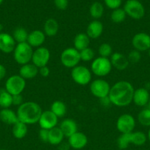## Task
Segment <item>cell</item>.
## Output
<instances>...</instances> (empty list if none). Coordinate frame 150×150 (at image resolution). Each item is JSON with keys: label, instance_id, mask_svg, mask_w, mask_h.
I'll use <instances>...</instances> for the list:
<instances>
[{"label": "cell", "instance_id": "44dd1931", "mask_svg": "<svg viewBox=\"0 0 150 150\" xmlns=\"http://www.w3.org/2000/svg\"><path fill=\"white\" fill-rule=\"evenodd\" d=\"M38 67H37L32 63L21 65L19 69V76H21L24 79H34L38 74Z\"/></svg>", "mask_w": 150, "mask_h": 150}, {"label": "cell", "instance_id": "60d3db41", "mask_svg": "<svg viewBox=\"0 0 150 150\" xmlns=\"http://www.w3.org/2000/svg\"><path fill=\"white\" fill-rule=\"evenodd\" d=\"M23 103V97H22L21 94L13 95V105L20 106Z\"/></svg>", "mask_w": 150, "mask_h": 150}, {"label": "cell", "instance_id": "b9f144b4", "mask_svg": "<svg viewBox=\"0 0 150 150\" xmlns=\"http://www.w3.org/2000/svg\"><path fill=\"white\" fill-rule=\"evenodd\" d=\"M38 73H40L42 77L46 78L49 76L50 74V70L48 67L46 66H44V67H41L38 69Z\"/></svg>", "mask_w": 150, "mask_h": 150}, {"label": "cell", "instance_id": "8992f818", "mask_svg": "<svg viewBox=\"0 0 150 150\" xmlns=\"http://www.w3.org/2000/svg\"><path fill=\"white\" fill-rule=\"evenodd\" d=\"M79 51L74 48H68L63 50L60 54V62L64 67L67 68H74L79 65L80 62Z\"/></svg>", "mask_w": 150, "mask_h": 150}, {"label": "cell", "instance_id": "d6986e66", "mask_svg": "<svg viewBox=\"0 0 150 150\" xmlns=\"http://www.w3.org/2000/svg\"><path fill=\"white\" fill-rule=\"evenodd\" d=\"M103 30L104 26L102 23L99 20H94L88 24L86 34L90 39H97L102 35Z\"/></svg>", "mask_w": 150, "mask_h": 150}, {"label": "cell", "instance_id": "f907efd6", "mask_svg": "<svg viewBox=\"0 0 150 150\" xmlns=\"http://www.w3.org/2000/svg\"><path fill=\"white\" fill-rule=\"evenodd\" d=\"M3 1H4V0H0V5H1V4H2Z\"/></svg>", "mask_w": 150, "mask_h": 150}, {"label": "cell", "instance_id": "4316f807", "mask_svg": "<svg viewBox=\"0 0 150 150\" xmlns=\"http://www.w3.org/2000/svg\"><path fill=\"white\" fill-rule=\"evenodd\" d=\"M50 111L57 117V118H61L63 117L66 114L67 108H66V104L60 100H56L52 103L51 105Z\"/></svg>", "mask_w": 150, "mask_h": 150}, {"label": "cell", "instance_id": "f5cc1de1", "mask_svg": "<svg viewBox=\"0 0 150 150\" xmlns=\"http://www.w3.org/2000/svg\"><path fill=\"white\" fill-rule=\"evenodd\" d=\"M149 15H150V12H149Z\"/></svg>", "mask_w": 150, "mask_h": 150}, {"label": "cell", "instance_id": "bcb514c9", "mask_svg": "<svg viewBox=\"0 0 150 150\" xmlns=\"http://www.w3.org/2000/svg\"><path fill=\"white\" fill-rule=\"evenodd\" d=\"M147 138H148L149 141L150 142V127H149V130L148 131V134H147Z\"/></svg>", "mask_w": 150, "mask_h": 150}, {"label": "cell", "instance_id": "4fadbf2b", "mask_svg": "<svg viewBox=\"0 0 150 150\" xmlns=\"http://www.w3.org/2000/svg\"><path fill=\"white\" fill-rule=\"evenodd\" d=\"M57 122H58V118L50 110L43 111L38 121V124L41 128L47 130L57 127Z\"/></svg>", "mask_w": 150, "mask_h": 150}, {"label": "cell", "instance_id": "74e56055", "mask_svg": "<svg viewBox=\"0 0 150 150\" xmlns=\"http://www.w3.org/2000/svg\"><path fill=\"white\" fill-rule=\"evenodd\" d=\"M105 5L111 10L120 8L122 4V0H104Z\"/></svg>", "mask_w": 150, "mask_h": 150}, {"label": "cell", "instance_id": "7a4b0ae2", "mask_svg": "<svg viewBox=\"0 0 150 150\" xmlns=\"http://www.w3.org/2000/svg\"><path fill=\"white\" fill-rule=\"evenodd\" d=\"M43 111L39 104L32 101L23 103L18 107L17 117L19 122L27 125L38 123Z\"/></svg>", "mask_w": 150, "mask_h": 150}, {"label": "cell", "instance_id": "836d02e7", "mask_svg": "<svg viewBox=\"0 0 150 150\" xmlns=\"http://www.w3.org/2000/svg\"><path fill=\"white\" fill-rule=\"evenodd\" d=\"M130 133H124L121 134L117 140V145L120 149H126L131 144Z\"/></svg>", "mask_w": 150, "mask_h": 150}, {"label": "cell", "instance_id": "ab89813d", "mask_svg": "<svg viewBox=\"0 0 150 150\" xmlns=\"http://www.w3.org/2000/svg\"><path fill=\"white\" fill-rule=\"evenodd\" d=\"M38 136L39 139L42 141L43 142H48L49 140V130H45V129H41L38 132Z\"/></svg>", "mask_w": 150, "mask_h": 150}, {"label": "cell", "instance_id": "e0dca14e", "mask_svg": "<svg viewBox=\"0 0 150 150\" xmlns=\"http://www.w3.org/2000/svg\"><path fill=\"white\" fill-rule=\"evenodd\" d=\"M110 60L112 64V67H115L116 70L120 71L126 70L129 64L127 57L119 52L113 53Z\"/></svg>", "mask_w": 150, "mask_h": 150}, {"label": "cell", "instance_id": "5b68a950", "mask_svg": "<svg viewBox=\"0 0 150 150\" xmlns=\"http://www.w3.org/2000/svg\"><path fill=\"white\" fill-rule=\"evenodd\" d=\"M71 76L74 81L81 86H85L91 83L92 73L85 66L77 65L71 69Z\"/></svg>", "mask_w": 150, "mask_h": 150}, {"label": "cell", "instance_id": "3957f363", "mask_svg": "<svg viewBox=\"0 0 150 150\" xmlns=\"http://www.w3.org/2000/svg\"><path fill=\"white\" fill-rule=\"evenodd\" d=\"M33 51V48L27 42L17 43L13 51V58L20 65L28 64L32 61Z\"/></svg>", "mask_w": 150, "mask_h": 150}, {"label": "cell", "instance_id": "681fc988", "mask_svg": "<svg viewBox=\"0 0 150 150\" xmlns=\"http://www.w3.org/2000/svg\"><path fill=\"white\" fill-rule=\"evenodd\" d=\"M148 51V55H149V58H150V48H149V49L148 51Z\"/></svg>", "mask_w": 150, "mask_h": 150}, {"label": "cell", "instance_id": "ac0fdd59", "mask_svg": "<svg viewBox=\"0 0 150 150\" xmlns=\"http://www.w3.org/2000/svg\"><path fill=\"white\" fill-rule=\"evenodd\" d=\"M46 40V35L43 31L36 30L32 31L29 33L27 39V43L32 48H39L44 43Z\"/></svg>", "mask_w": 150, "mask_h": 150}, {"label": "cell", "instance_id": "f35d334b", "mask_svg": "<svg viewBox=\"0 0 150 150\" xmlns=\"http://www.w3.org/2000/svg\"><path fill=\"white\" fill-rule=\"evenodd\" d=\"M55 7L60 10H65L69 6V0H54Z\"/></svg>", "mask_w": 150, "mask_h": 150}, {"label": "cell", "instance_id": "4dcf8cb0", "mask_svg": "<svg viewBox=\"0 0 150 150\" xmlns=\"http://www.w3.org/2000/svg\"><path fill=\"white\" fill-rule=\"evenodd\" d=\"M89 12L90 15L93 18L98 20L100 18H101V16L104 14V6L100 2L96 1L91 5Z\"/></svg>", "mask_w": 150, "mask_h": 150}, {"label": "cell", "instance_id": "816d5d0a", "mask_svg": "<svg viewBox=\"0 0 150 150\" xmlns=\"http://www.w3.org/2000/svg\"><path fill=\"white\" fill-rule=\"evenodd\" d=\"M0 150H5V149H0Z\"/></svg>", "mask_w": 150, "mask_h": 150}, {"label": "cell", "instance_id": "f6af8a7d", "mask_svg": "<svg viewBox=\"0 0 150 150\" xmlns=\"http://www.w3.org/2000/svg\"><path fill=\"white\" fill-rule=\"evenodd\" d=\"M59 146V150H69L70 148L69 143H63L62 142L60 144L58 145Z\"/></svg>", "mask_w": 150, "mask_h": 150}, {"label": "cell", "instance_id": "7402d4cb", "mask_svg": "<svg viewBox=\"0 0 150 150\" xmlns=\"http://www.w3.org/2000/svg\"><path fill=\"white\" fill-rule=\"evenodd\" d=\"M0 120L4 124L13 125L19 122L17 114L9 108H2L0 111Z\"/></svg>", "mask_w": 150, "mask_h": 150}, {"label": "cell", "instance_id": "7c38bea8", "mask_svg": "<svg viewBox=\"0 0 150 150\" xmlns=\"http://www.w3.org/2000/svg\"><path fill=\"white\" fill-rule=\"evenodd\" d=\"M132 45L139 52L148 51L150 48V35L146 32L135 34L132 39Z\"/></svg>", "mask_w": 150, "mask_h": 150}, {"label": "cell", "instance_id": "d4e9b609", "mask_svg": "<svg viewBox=\"0 0 150 150\" xmlns=\"http://www.w3.org/2000/svg\"><path fill=\"white\" fill-rule=\"evenodd\" d=\"M59 31L58 22L54 18H49L45 21L44 25V31L46 36L54 37Z\"/></svg>", "mask_w": 150, "mask_h": 150}, {"label": "cell", "instance_id": "cb8c5ba5", "mask_svg": "<svg viewBox=\"0 0 150 150\" xmlns=\"http://www.w3.org/2000/svg\"><path fill=\"white\" fill-rule=\"evenodd\" d=\"M64 134L60 130V127H55L49 130V140L48 143L51 145H57L63 142L64 139Z\"/></svg>", "mask_w": 150, "mask_h": 150}, {"label": "cell", "instance_id": "83f0119b", "mask_svg": "<svg viewBox=\"0 0 150 150\" xmlns=\"http://www.w3.org/2000/svg\"><path fill=\"white\" fill-rule=\"evenodd\" d=\"M147 139V136L142 131H133L130 133L131 144L135 146H143L146 144Z\"/></svg>", "mask_w": 150, "mask_h": 150}, {"label": "cell", "instance_id": "8d00e7d4", "mask_svg": "<svg viewBox=\"0 0 150 150\" xmlns=\"http://www.w3.org/2000/svg\"><path fill=\"white\" fill-rule=\"evenodd\" d=\"M126 57H127V59L129 63H131V64H137L141 59V52H139L137 50L133 49L129 51Z\"/></svg>", "mask_w": 150, "mask_h": 150}, {"label": "cell", "instance_id": "9a60e30c", "mask_svg": "<svg viewBox=\"0 0 150 150\" xmlns=\"http://www.w3.org/2000/svg\"><path fill=\"white\" fill-rule=\"evenodd\" d=\"M69 143L70 147L74 149H81L85 147L88 144V137L82 132H76L69 138Z\"/></svg>", "mask_w": 150, "mask_h": 150}, {"label": "cell", "instance_id": "8fae6325", "mask_svg": "<svg viewBox=\"0 0 150 150\" xmlns=\"http://www.w3.org/2000/svg\"><path fill=\"white\" fill-rule=\"evenodd\" d=\"M50 57H51V54L48 48L42 46L39 47L33 51L32 63L37 67L40 68L47 65L50 60Z\"/></svg>", "mask_w": 150, "mask_h": 150}, {"label": "cell", "instance_id": "ffe728a7", "mask_svg": "<svg viewBox=\"0 0 150 150\" xmlns=\"http://www.w3.org/2000/svg\"><path fill=\"white\" fill-rule=\"evenodd\" d=\"M60 130L64 134V136L69 138L77 132V124L72 119H65L60 125Z\"/></svg>", "mask_w": 150, "mask_h": 150}, {"label": "cell", "instance_id": "30bf717a", "mask_svg": "<svg viewBox=\"0 0 150 150\" xmlns=\"http://www.w3.org/2000/svg\"><path fill=\"white\" fill-rule=\"evenodd\" d=\"M136 122L132 115L129 114H121L116 122V128L121 134L133 132Z\"/></svg>", "mask_w": 150, "mask_h": 150}, {"label": "cell", "instance_id": "e575fe53", "mask_svg": "<svg viewBox=\"0 0 150 150\" xmlns=\"http://www.w3.org/2000/svg\"><path fill=\"white\" fill-rule=\"evenodd\" d=\"M98 52L99 54L100 57H104V58H109L111 57L113 54V48L112 46L109 43L104 42L101 44L100 46L99 47Z\"/></svg>", "mask_w": 150, "mask_h": 150}, {"label": "cell", "instance_id": "c3c4849f", "mask_svg": "<svg viewBox=\"0 0 150 150\" xmlns=\"http://www.w3.org/2000/svg\"><path fill=\"white\" fill-rule=\"evenodd\" d=\"M148 108H150V98H149V103H148Z\"/></svg>", "mask_w": 150, "mask_h": 150}, {"label": "cell", "instance_id": "277c9868", "mask_svg": "<svg viewBox=\"0 0 150 150\" xmlns=\"http://www.w3.org/2000/svg\"><path fill=\"white\" fill-rule=\"evenodd\" d=\"M112 64L109 58L99 57L93 60L91 65V71L98 77H104L112 70Z\"/></svg>", "mask_w": 150, "mask_h": 150}, {"label": "cell", "instance_id": "7dc6e473", "mask_svg": "<svg viewBox=\"0 0 150 150\" xmlns=\"http://www.w3.org/2000/svg\"><path fill=\"white\" fill-rule=\"evenodd\" d=\"M3 28H4V27H3V25L1 24V23H0V33H1V31L3 30Z\"/></svg>", "mask_w": 150, "mask_h": 150}, {"label": "cell", "instance_id": "9c48e42d", "mask_svg": "<svg viewBox=\"0 0 150 150\" xmlns=\"http://www.w3.org/2000/svg\"><path fill=\"white\" fill-rule=\"evenodd\" d=\"M110 87L108 82L102 79H95L91 82L90 84V91L91 94L99 99L108 97Z\"/></svg>", "mask_w": 150, "mask_h": 150}, {"label": "cell", "instance_id": "2e32d148", "mask_svg": "<svg viewBox=\"0 0 150 150\" xmlns=\"http://www.w3.org/2000/svg\"><path fill=\"white\" fill-rule=\"evenodd\" d=\"M150 94L145 88H138L135 89L132 102L139 107H144L148 105Z\"/></svg>", "mask_w": 150, "mask_h": 150}, {"label": "cell", "instance_id": "ee69618b", "mask_svg": "<svg viewBox=\"0 0 150 150\" xmlns=\"http://www.w3.org/2000/svg\"><path fill=\"white\" fill-rule=\"evenodd\" d=\"M99 100H100V102H101V105H104V106H106V105H108L109 104L111 103L108 97H106V98H101V99H99Z\"/></svg>", "mask_w": 150, "mask_h": 150}, {"label": "cell", "instance_id": "484cf974", "mask_svg": "<svg viewBox=\"0 0 150 150\" xmlns=\"http://www.w3.org/2000/svg\"><path fill=\"white\" fill-rule=\"evenodd\" d=\"M13 135L16 139H21L26 136L28 133L27 125L21 122H18L16 124L13 125Z\"/></svg>", "mask_w": 150, "mask_h": 150}, {"label": "cell", "instance_id": "6da1fadb", "mask_svg": "<svg viewBox=\"0 0 150 150\" xmlns=\"http://www.w3.org/2000/svg\"><path fill=\"white\" fill-rule=\"evenodd\" d=\"M134 92L132 83L126 81H119L110 87L108 98L113 105L126 107L132 102Z\"/></svg>", "mask_w": 150, "mask_h": 150}, {"label": "cell", "instance_id": "ba28073f", "mask_svg": "<svg viewBox=\"0 0 150 150\" xmlns=\"http://www.w3.org/2000/svg\"><path fill=\"white\" fill-rule=\"evenodd\" d=\"M26 87V81L19 75H13L5 82L4 89L12 95H21Z\"/></svg>", "mask_w": 150, "mask_h": 150}, {"label": "cell", "instance_id": "603a6c76", "mask_svg": "<svg viewBox=\"0 0 150 150\" xmlns=\"http://www.w3.org/2000/svg\"><path fill=\"white\" fill-rule=\"evenodd\" d=\"M90 44V38L86 33H78L74 39V48L80 51L88 48Z\"/></svg>", "mask_w": 150, "mask_h": 150}, {"label": "cell", "instance_id": "1f68e13d", "mask_svg": "<svg viewBox=\"0 0 150 150\" xmlns=\"http://www.w3.org/2000/svg\"><path fill=\"white\" fill-rule=\"evenodd\" d=\"M138 121L142 126L150 127V108H145L138 113Z\"/></svg>", "mask_w": 150, "mask_h": 150}, {"label": "cell", "instance_id": "7bdbcfd3", "mask_svg": "<svg viewBox=\"0 0 150 150\" xmlns=\"http://www.w3.org/2000/svg\"><path fill=\"white\" fill-rule=\"evenodd\" d=\"M6 73H7V70H6L5 67L0 64V81H1L5 77Z\"/></svg>", "mask_w": 150, "mask_h": 150}, {"label": "cell", "instance_id": "f546056e", "mask_svg": "<svg viewBox=\"0 0 150 150\" xmlns=\"http://www.w3.org/2000/svg\"><path fill=\"white\" fill-rule=\"evenodd\" d=\"M28 33L26 29L24 27H17L14 29L13 32V38L17 43H21V42H26L28 39Z\"/></svg>", "mask_w": 150, "mask_h": 150}, {"label": "cell", "instance_id": "52a82bcc", "mask_svg": "<svg viewBox=\"0 0 150 150\" xmlns=\"http://www.w3.org/2000/svg\"><path fill=\"white\" fill-rule=\"evenodd\" d=\"M124 10L126 16L135 20L143 18L145 15V8L138 0H127L124 6Z\"/></svg>", "mask_w": 150, "mask_h": 150}, {"label": "cell", "instance_id": "d6a6232c", "mask_svg": "<svg viewBox=\"0 0 150 150\" xmlns=\"http://www.w3.org/2000/svg\"><path fill=\"white\" fill-rule=\"evenodd\" d=\"M126 14L124 9L118 8L113 10L110 16L111 21L115 23H121L125 20Z\"/></svg>", "mask_w": 150, "mask_h": 150}, {"label": "cell", "instance_id": "d590c367", "mask_svg": "<svg viewBox=\"0 0 150 150\" xmlns=\"http://www.w3.org/2000/svg\"><path fill=\"white\" fill-rule=\"evenodd\" d=\"M80 59L83 62H90L94 59V51L91 48H87L79 51Z\"/></svg>", "mask_w": 150, "mask_h": 150}, {"label": "cell", "instance_id": "f1b7e54d", "mask_svg": "<svg viewBox=\"0 0 150 150\" xmlns=\"http://www.w3.org/2000/svg\"><path fill=\"white\" fill-rule=\"evenodd\" d=\"M13 105V95H10L5 89H0V107L9 108Z\"/></svg>", "mask_w": 150, "mask_h": 150}, {"label": "cell", "instance_id": "5bb4252c", "mask_svg": "<svg viewBox=\"0 0 150 150\" xmlns=\"http://www.w3.org/2000/svg\"><path fill=\"white\" fill-rule=\"evenodd\" d=\"M16 42L11 35L6 32L0 33V51L4 54L13 52Z\"/></svg>", "mask_w": 150, "mask_h": 150}]
</instances>
